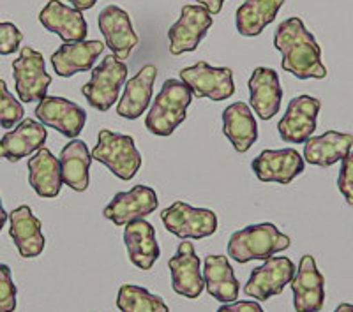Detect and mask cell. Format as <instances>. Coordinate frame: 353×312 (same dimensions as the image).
Segmentation results:
<instances>
[{
  "label": "cell",
  "mask_w": 353,
  "mask_h": 312,
  "mask_svg": "<svg viewBox=\"0 0 353 312\" xmlns=\"http://www.w3.org/2000/svg\"><path fill=\"white\" fill-rule=\"evenodd\" d=\"M249 106L261 121H270L279 113L283 88L277 72L270 67H256L249 76Z\"/></svg>",
  "instance_id": "19"
},
{
  "label": "cell",
  "mask_w": 353,
  "mask_h": 312,
  "mask_svg": "<svg viewBox=\"0 0 353 312\" xmlns=\"http://www.w3.org/2000/svg\"><path fill=\"white\" fill-rule=\"evenodd\" d=\"M99 30L105 37V44L112 50L113 55L119 61L124 62L129 59L131 52L138 46V39L134 28H132L131 18L124 9L119 6H106L97 17Z\"/></svg>",
  "instance_id": "17"
},
{
  "label": "cell",
  "mask_w": 353,
  "mask_h": 312,
  "mask_svg": "<svg viewBox=\"0 0 353 312\" xmlns=\"http://www.w3.org/2000/svg\"><path fill=\"white\" fill-rule=\"evenodd\" d=\"M17 284L12 282V273L8 264L0 263V312L17 311Z\"/></svg>",
  "instance_id": "33"
},
{
  "label": "cell",
  "mask_w": 353,
  "mask_h": 312,
  "mask_svg": "<svg viewBox=\"0 0 353 312\" xmlns=\"http://www.w3.org/2000/svg\"><path fill=\"white\" fill-rule=\"evenodd\" d=\"M223 132L239 154L248 152L258 140V124L245 103H233L223 112Z\"/></svg>",
  "instance_id": "28"
},
{
  "label": "cell",
  "mask_w": 353,
  "mask_h": 312,
  "mask_svg": "<svg viewBox=\"0 0 353 312\" xmlns=\"http://www.w3.org/2000/svg\"><path fill=\"white\" fill-rule=\"evenodd\" d=\"M337 189L350 207H353V152L341 160V169L337 176Z\"/></svg>",
  "instance_id": "35"
},
{
  "label": "cell",
  "mask_w": 353,
  "mask_h": 312,
  "mask_svg": "<svg viewBox=\"0 0 353 312\" xmlns=\"http://www.w3.org/2000/svg\"><path fill=\"white\" fill-rule=\"evenodd\" d=\"M179 80L184 81L196 99L226 101L235 94V80L230 67H212L200 61L191 67L179 72Z\"/></svg>",
  "instance_id": "8"
},
{
  "label": "cell",
  "mask_w": 353,
  "mask_h": 312,
  "mask_svg": "<svg viewBox=\"0 0 353 312\" xmlns=\"http://www.w3.org/2000/svg\"><path fill=\"white\" fill-rule=\"evenodd\" d=\"M212 23V14L203 6H184L179 20L168 30L170 53L172 55H182V53L194 52L200 46L201 41L205 39Z\"/></svg>",
  "instance_id": "10"
},
{
  "label": "cell",
  "mask_w": 353,
  "mask_h": 312,
  "mask_svg": "<svg viewBox=\"0 0 353 312\" xmlns=\"http://www.w3.org/2000/svg\"><path fill=\"white\" fill-rule=\"evenodd\" d=\"M9 235L20 256L25 260H32L43 254L46 240L41 231V220L27 205H21L9 214Z\"/></svg>",
  "instance_id": "23"
},
{
  "label": "cell",
  "mask_w": 353,
  "mask_h": 312,
  "mask_svg": "<svg viewBox=\"0 0 353 312\" xmlns=\"http://www.w3.org/2000/svg\"><path fill=\"white\" fill-rule=\"evenodd\" d=\"M8 220H9V214L4 210V205H2V200H0V231L4 229Z\"/></svg>",
  "instance_id": "39"
},
{
  "label": "cell",
  "mask_w": 353,
  "mask_h": 312,
  "mask_svg": "<svg viewBox=\"0 0 353 312\" xmlns=\"http://www.w3.org/2000/svg\"><path fill=\"white\" fill-rule=\"evenodd\" d=\"M106 44L103 41H74L64 43L52 55L53 71L61 78H71L78 72L92 71L96 61L103 55Z\"/></svg>",
  "instance_id": "20"
},
{
  "label": "cell",
  "mask_w": 353,
  "mask_h": 312,
  "mask_svg": "<svg viewBox=\"0 0 353 312\" xmlns=\"http://www.w3.org/2000/svg\"><path fill=\"white\" fill-rule=\"evenodd\" d=\"M295 312H320L325 305V277L318 270L311 254H304L295 277L290 282Z\"/></svg>",
  "instance_id": "12"
},
{
  "label": "cell",
  "mask_w": 353,
  "mask_h": 312,
  "mask_svg": "<svg viewBox=\"0 0 353 312\" xmlns=\"http://www.w3.org/2000/svg\"><path fill=\"white\" fill-rule=\"evenodd\" d=\"M23 43V34L11 21H0V55H12L20 50Z\"/></svg>",
  "instance_id": "34"
},
{
  "label": "cell",
  "mask_w": 353,
  "mask_h": 312,
  "mask_svg": "<svg viewBox=\"0 0 353 312\" xmlns=\"http://www.w3.org/2000/svg\"><path fill=\"white\" fill-rule=\"evenodd\" d=\"M196 2L200 6H203L212 17L219 14L221 9H223V4H225V0H196Z\"/></svg>",
  "instance_id": "37"
},
{
  "label": "cell",
  "mask_w": 353,
  "mask_h": 312,
  "mask_svg": "<svg viewBox=\"0 0 353 312\" xmlns=\"http://www.w3.org/2000/svg\"><path fill=\"white\" fill-rule=\"evenodd\" d=\"M203 282L207 293L214 300L221 304H232L239 298L241 291V282L235 277L232 264L228 258L219 256V254H210L205 258L203 264Z\"/></svg>",
  "instance_id": "27"
},
{
  "label": "cell",
  "mask_w": 353,
  "mask_h": 312,
  "mask_svg": "<svg viewBox=\"0 0 353 312\" xmlns=\"http://www.w3.org/2000/svg\"><path fill=\"white\" fill-rule=\"evenodd\" d=\"M253 171L261 182L288 185L304 173L305 160L295 148L263 150L253 159Z\"/></svg>",
  "instance_id": "15"
},
{
  "label": "cell",
  "mask_w": 353,
  "mask_h": 312,
  "mask_svg": "<svg viewBox=\"0 0 353 312\" xmlns=\"http://www.w3.org/2000/svg\"><path fill=\"white\" fill-rule=\"evenodd\" d=\"M28 184L34 189L37 196L44 200H53L61 194L62 173L59 157L52 154L46 147L39 148L32 157L28 159Z\"/></svg>",
  "instance_id": "25"
},
{
  "label": "cell",
  "mask_w": 353,
  "mask_h": 312,
  "mask_svg": "<svg viewBox=\"0 0 353 312\" xmlns=\"http://www.w3.org/2000/svg\"><path fill=\"white\" fill-rule=\"evenodd\" d=\"M34 113L41 124L55 129L69 140H77L87 122V112L80 104L57 96H46L39 101Z\"/></svg>",
  "instance_id": "13"
},
{
  "label": "cell",
  "mask_w": 353,
  "mask_h": 312,
  "mask_svg": "<svg viewBox=\"0 0 353 312\" xmlns=\"http://www.w3.org/2000/svg\"><path fill=\"white\" fill-rule=\"evenodd\" d=\"M124 244L128 256L137 269L150 270L161 256L156 240V229L149 220L137 219L124 226Z\"/></svg>",
  "instance_id": "24"
},
{
  "label": "cell",
  "mask_w": 353,
  "mask_h": 312,
  "mask_svg": "<svg viewBox=\"0 0 353 312\" xmlns=\"http://www.w3.org/2000/svg\"><path fill=\"white\" fill-rule=\"evenodd\" d=\"M48 131L41 122L34 118H23L17 127L8 131L0 138V159L18 163L23 157H30L44 147Z\"/></svg>",
  "instance_id": "18"
},
{
  "label": "cell",
  "mask_w": 353,
  "mask_h": 312,
  "mask_svg": "<svg viewBox=\"0 0 353 312\" xmlns=\"http://www.w3.org/2000/svg\"><path fill=\"white\" fill-rule=\"evenodd\" d=\"M286 0H245L235 12V27L244 37L260 36L276 20Z\"/></svg>",
  "instance_id": "30"
},
{
  "label": "cell",
  "mask_w": 353,
  "mask_h": 312,
  "mask_svg": "<svg viewBox=\"0 0 353 312\" xmlns=\"http://www.w3.org/2000/svg\"><path fill=\"white\" fill-rule=\"evenodd\" d=\"M117 307L122 312H170L159 295L137 284H122L117 293Z\"/></svg>",
  "instance_id": "31"
},
{
  "label": "cell",
  "mask_w": 353,
  "mask_h": 312,
  "mask_svg": "<svg viewBox=\"0 0 353 312\" xmlns=\"http://www.w3.org/2000/svg\"><path fill=\"white\" fill-rule=\"evenodd\" d=\"M274 48L281 53L283 71L292 72L299 80H323L327 67L321 62V48L314 36L297 17L277 25Z\"/></svg>",
  "instance_id": "1"
},
{
  "label": "cell",
  "mask_w": 353,
  "mask_h": 312,
  "mask_svg": "<svg viewBox=\"0 0 353 312\" xmlns=\"http://www.w3.org/2000/svg\"><path fill=\"white\" fill-rule=\"evenodd\" d=\"M68 2H71V6L74 9H78V11H88V9H92L94 6L97 4V0H68Z\"/></svg>",
  "instance_id": "38"
},
{
  "label": "cell",
  "mask_w": 353,
  "mask_h": 312,
  "mask_svg": "<svg viewBox=\"0 0 353 312\" xmlns=\"http://www.w3.org/2000/svg\"><path fill=\"white\" fill-rule=\"evenodd\" d=\"M172 272V286L176 295L196 300L205 289L203 273L200 269V258L196 256L193 242H181L175 256L168 261Z\"/></svg>",
  "instance_id": "16"
},
{
  "label": "cell",
  "mask_w": 353,
  "mask_h": 312,
  "mask_svg": "<svg viewBox=\"0 0 353 312\" xmlns=\"http://www.w3.org/2000/svg\"><path fill=\"white\" fill-rule=\"evenodd\" d=\"M62 182L72 191L83 192L90 184V165H92V156L88 152V147L81 140H71L64 148L61 156Z\"/></svg>",
  "instance_id": "29"
},
{
  "label": "cell",
  "mask_w": 353,
  "mask_h": 312,
  "mask_svg": "<svg viewBox=\"0 0 353 312\" xmlns=\"http://www.w3.org/2000/svg\"><path fill=\"white\" fill-rule=\"evenodd\" d=\"M292 238L277 229L272 222L248 226L233 233L228 240V256L244 264L253 260H269L277 252L290 249Z\"/></svg>",
  "instance_id": "3"
},
{
  "label": "cell",
  "mask_w": 353,
  "mask_h": 312,
  "mask_svg": "<svg viewBox=\"0 0 353 312\" xmlns=\"http://www.w3.org/2000/svg\"><path fill=\"white\" fill-rule=\"evenodd\" d=\"M193 92L179 78H170L163 83L159 94L152 101L145 118V127L156 136H170L185 121Z\"/></svg>",
  "instance_id": "2"
},
{
  "label": "cell",
  "mask_w": 353,
  "mask_h": 312,
  "mask_svg": "<svg viewBox=\"0 0 353 312\" xmlns=\"http://www.w3.org/2000/svg\"><path fill=\"white\" fill-rule=\"evenodd\" d=\"M165 228L182 240H201L217 231V216L209 208H194L175 201L161 212Z\"/></svg>",
  "instance_id": "6"
},
{
  "label": "cell",
  "mask_w": 353,
  "mask_h": 312,
  "mask_svg": "<svg viewBox=\"0 0 353 312\" xmlns=\"http://www.w3.org/2000/svg\"><path fill=\"white\" fill-rule=\"evenodd\" d=\"M39 21L48 32L57 34L64 43L87 39L88 28L83 12L69 8L61 0H50L39 12Z\"/></svg>",
  "instance_id": "21"
},
{
  "label": "cell",
  "mask_w": 353,
  "mask_h": 312,
  "mask_svg": "<svg viewBox=\"0 0 353 312\" xmlns=\"http://www.w3.org/2000/svg\"><path fill=\"white\" fill-rule=\"evenodd\" d=\"M353 148V134L327 131L321 136H311L304 143V160L320 168H330L345 159Z\"/></svg>",
  "instance_id": "26"
},
{
  "label": "cell",
  "mask_w": 353,
  "mask_h": 312,
  "mask_svg": "<svg viewBox=\"0 0 353 312\" xmlns=\"http://www.w3.org/2000/svg\"><path fill=\"white\" fill-rule=\"evenodd\" d=\"M156 78V65H143L140 72H137L125 83L122 97L117 103V115H121L122 118H128V121H137L138 116L143 115L150 106V101H152Z\"/></svg>",
  "instance_id": "22"
},
{
  "label": "cell",
  "mask_w": 353,
  "mask_h": 312,
  "mask_svg": "<svg viewBox=\"0 0 353 312\" xmlns=\"http://www.w3.org/2000/svg\"><path fill=\"white\" fill-rule=\"evenodd\" d=\"M159 207V200L152 187L134 185L131 191L117 192L113 200L103 210L105 219L112 220L115 226H125L131 220L145 219Z\"/></svg>",
  "instance_id": "14"
},
{
  "label": "cell",
  "mask_w": 353,
  "mask_h": 312,
  "mask_svg": "<svg viewBox=\"0 0 353 312\" xmlns=\"http://www.w3.org/2000/svg\"><path fill=\"white\" fill-rule=\"evenodd\" d=\"M23 104L9 92L4 80H0V127L12 129L25 118Z\"/></svg>",
  "instance_id": "32"
},
{
  "label": "cell",
  "mask_w": 353,
  "mask_h": 312,
  "mask_svg": "<svg viewBox=\"0 0 353 312\" xmlns=\"http://www.w3.org/2000/svg\"><path fill=\"white\" fill-rule=\"evenodd\" d=\"M90 156L101 165L108 166L110 171L124 182L131 180L141 166V154L138 152L134 140L110 129H101L97 145Z\"/></svg>",
  "instance_id": "4"
},
{
  "label": "cell",
  "mask_w": 353,
  "mask_h": 312,
  "mask_svg": "<svg viewBox=\"0 0 353 312\" xmlns=\"http://www.w3.org/2000/svg\"><path fill=\"white\" fill-rule=\"evenodd\" d=\"M297 267L286 256H272L265 260L263 264L251 270L244 293L258 302H267L272 296L281 295L283 289L292 282Z\"/></svg>",
  "instance_id": "9"
},
{
  "label": "cell",
  "mask_w": 353,
  "mask_h": 312,
  "mask_svg": "<svg viewBox=\"0 0 353 312\" xmlns=\"http://www.w3.org/2000/svg\"><path fill=\"white\" fill-rule=\"evenodd\" d=\"M216 312H265L258 302L249 300H235L232 304L221 305Z\"/></svg>",
  "instance_id": "36"
},
{
  "label": "cell",
  "mask_w": 353,
  "mask_h": 312,
  "mask_svg": "<svg viewBox=\"0 0 353 312\" xmlns=\"http://www.w3.org/2000/svg\"><path fill=\"white\" fill-rule=\"evenodd\" d=\"M128 65L115 55H106L99 65L92 69L90 81L81 87V94L97 112H108L119 103L122 85L128 80Z\"/></svg>",
  "instance_id": "5"
},
{
  "label": "cell",
  "mask_w": 353,
  "mask_h": 312,
  "mask_svg": "<svg viewBox=\"0 0 353 312\" xmlns=\"http://www.w3.org/2000/svg\"><path fill=\"white\" fill-rule=\"evenodd\" d=\"M334 312H353V304H339Z\"/></svg>",
  "instance_id": "40"
},
{
  "label": "cell",
  "mask_w": 353,
  "mask_h": 312,
  "mask_svg": "<svg viewBox=\"0 0 353 312\" xmlns=\"http://www.w3.org/2000/svg\"><path fill=\"white\" fill-rule=\"evenodd\" d=\"M14 88L21 103H39L48 96L52 76L46 72L43 53L30 46L20 50V56L12 62Z\"/></svg>",
  "instance_id": "7"
},
{
  "label": "cell",
  "mask_w": 353,
  "mask_h": 312,
  "mask_svg": "<svg viewBox=\"0 0 353 312\" xmlns=\"http://www.w3.org/2000/svg\"><path fill=\"white\" fill-rule=\"evenodd\" d=\"M320 99L311 96H297L288 103L285 115L277 124L279 136L286 143H305L316 131Z\"/></svg>",
  "instance_id": "11"
}]
</instances>
